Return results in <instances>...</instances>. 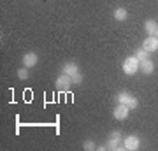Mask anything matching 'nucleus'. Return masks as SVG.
I'll return each instance as SVG.
<instances>
[{
  "label": "nucleus",
  "instance_id": "f3484780",
  "mask_svg": "<svg viewBox=\"0 0 158 151\" xmlns=\"http://www.w3.org/2000/svg\"><path fill=\"white\" fill-rule=\"evenodd\" d=\"M95 148L97 146L93 141H85V144H83V149H86V151H91V149H95Z\"/></svg>",
  "mask_w": 158,
  "mask_h": 151
},
{
  "label": "nucleus",
  "instance_id": "0eeeda50",
  "mask_svg": "<svg viewBox=\"0 0 158 151\" xmlns=\"http://www.w3.org/2000/svg\"><path fill=\"white\" fill-rule=\"evenodd\" d=\"M21 62H23V67L32 69V67H35V65H37V62H39V56L35 55V53H25V55H23V58H21Z\"/></svg>",
  "mask_w": 158,
  "mask_h": 151
},
{
  "label": "nucleus",
  "instance_id": "9d476101",
  "mask_svg": "<svg viewBox=\"0 0 158 151\" xmlns=\"http://www.w3.org/2000/svg\"><path fill=\"white\" fill-rule=\"evenodd\" d=\"M156 28H158V23L155 21V19H146V21H144V30H146L148 35H155Z\"/></svg>",
  "mask_w": 158,
  "mask_h": 151
},
{
  "label": "nucleus",
  "instance_id": "a211bd4d",
  "mask_svg": "<svg viewBox=\"0 0 158 151\" xmlns=\"http://www.w3.org/2000/svg\"><path fill=\"white\" fill-rule=\"evenodd\" d=\"M155 37H156V39H158V28H156V32H155Z\"/></svg>",
  "mask_w": 158,
  "mask_h": 151
},
{
  "label": "nucleus",
  "instance_id": "6e6552de",
  "mask_svg": "<svg viewBox=\"0 0 158 151\" xmlns=\"http://www.w3.org/2000/svg\"><path fill=\"white\" fill-rule=\"evenodd\" d=\"M139 70H141V72H144L146 76H151V74L155 72V62H153V60H149V58L141 60V63H139Z\"/></svg>",
  "mask_w": 158,
  "mask_h": 151
},
{
  "label": "nucleus",
  "instance_id": "9b49d317",
  "mask_svg": "<svg viewBox=\"0 0 158 151\" xmlns=\"http://www.w3.org/2000/svg\"><path fill=\"white\" fill-rule=\"evenodd\" d=\"M128 18V11L125 9V7H118L116 11H114V19L116 21H125Z\"/></svg>",
  "mask_w": 158,
  "mask_h": 151
},
{
  "label": "nucleus",
  "instance_id": "4468645a",
  "mask_svg": "<svg viewBox=\"0 0 158 151\" xmlns=\"http://www.w3.org/2000/svg\"><path fill=\"white\" fill-rule=\"evenodd\" d=\"M135 56H137V60L141 62V60H146L148 56H149V53H148V51L144 49V48H139V49L135 51Z\"/></svg>",
  "mask_w": 158,
  "mask_h": 151
},
{
  "label": "nucleus",
  "instance_id": "1a4fd4ad",
  "mask_svg": "<svg viewBox=\"0 0 158 151\" xmlns=\"http://www.w3.org/2000/svg\"><path fill=\"white\" fill-rule=\"evenodd\" d=\"M62 72H63V74H69V76H74L76 72H79L77 63H74V62H65V63H63V67H62Z\"/></svg>",
  "mask_w": 158,
  "mask_h": 151
},
{
  "label": "nucleus",
  "instance_id": "f257e3e1",
  "mask_svg": "<svg viewBox=\"0 0 158 151\" xmlns=\"http://www.w3.org/2000/svg\"><path fill=\"white\" fill-rule=\"evenodd\" d=\"M139 60H137V56H127L123 60V72L127 74V76H135L137 72H139Z\"/></svg>",
  "mask_w": 158,
  "mask_h": 151
},
{
  "label": "nucleus",
  "instance_id": "f03ea898",
  "mask_svg": "<svg viewBox=\"0 0 158 151\" xmlns=\"http://www.w3.org/2000/svg\"><path fill=\"white\" fill-rule=\"evenodd\" d=\"M107 149H125V146L121 144V132L119 130H113L111 134H109V139H107V146H106Z\"/></svg>",
  "mask_w": 158,
  "mask_h": 151
},
{
  "label": "nucleus",
  "instance_id": "7ed1b4c3",
  "mask_svg": "<svg viewBox=\"0 0 158 151\" xmlns=\"http://www.w3.org/2000/svg\"><path fill=\"white\" fill-rule=\"evenodd\" d=\"M123 146L127 151H135L141 148V139H139V135L132 134V135H127L123 139Z\"/></svg>",
  "mask_w": 158,
  "mask_h": 151
},
{
  "label": "nucleus",
  "instance_id": "dca6fc26",
  "mask_svg": "<svg viewBox=\"0 0 158 151\" xmlns=\"http://www.w3.org/2000/svg\"><path fill=\"white\" fill-rule=\"evenodd\" d=\"M127 106L130 107V111H134V109H137V107H139V100H137L135 97L132 95V99L128 100V104H127Z\"/></svg>",
  "mask_w": 158,
  "mask_h": 151
},
{
  "label": "nucleus",
  "instance_id": "2eb2a0df",
  "mask_svg": "<svg viewBox=\"0 0 158 151\" xmlns=\"http://www.w3.org/2000/svg\"><path fill=\"white\" fill-rule=\"evenodd\" d=\"M70 78H72V84H81L83 83V79H85L81 72H76L74 76H70Z\"/></svg>",
  "mask_w": 158,
  "mask_h": 151
},
{
  "label": "nucleus",
  "instance_id": "ddd939ff",
  "mask_svg": "<svg viewBox=\"0 0 158 151\" xmlns=\"http://www.w3.org/2000/svg\"><path fill=\"white\" fill-rule=\"evenodd\" d=\"M16 76H18V79H28V76H30V72H28V67H21V69H18V72H16Z\"/></svg>",
  "mask_w": 158,
  "mask_h": 151
},
{
  "label": "nucleus",
  "instance_id": "423d86ee",
  "mask_svg": "<svg viewBox=\"0 0 158 151\" xmlns=\"http://www.w3.org/2000/svg\"><path fill=\"white\" fill-rule=\"evenodd\" d=\"M142 48H144L148 53H155V51H158V39L155 37V35H149L148 39H144Z\"/></svg>",
  "mask_w": 158,
  "mask_h": 151
},
{
  "label": "nucleus",
  "instance_id": "20e7f679",
  "mask_svg": "<svg viewBox=\"0 0 158 151\" xmlns=\"http://www.w3.org/2000/svg\"><path fill=\"white\" fill-rule=\"evenodd\" d=\"M70 86H72V78L69 76V74H60L56 78V88L62 90V91H69L70 90Z\"/></svg>",
  "mask_w": 158,
  "mask_h": 151
},
{
  "label": "nucleus",
  "instance_id": "39448f33",
  "mask_svg": "<svg viewBox=\"0 0 158 151\" xmlns=\"http://www.w3.org/2000/svg\"><path fill=\"white\" fill-rule=\"evenodd\" d=\"M113 114H114V118H116V120L123 121V120H127V118H128V114H130V107H128V106H125V104H118Z\"/></svg>",
  "mask_w": 158,
  "mask_h": 151
},
{
  "label": "nucleus",
  "instance_id": "f8f14e48",
  "mask_svg": "<svg viewBox=\"0 0 158 151\" xmlns=\"http://www.w3.org/2000/svg\"><path fill=\"white\" fill-rule=\"evenodd\" d=\"M130 99H132V95H130L128 91H119L118 95H116V102H118V104H125V106L128 104Z\"/></svg>",
  "mask_w": 158,
  "mask_h": 151
}]
</instances>
